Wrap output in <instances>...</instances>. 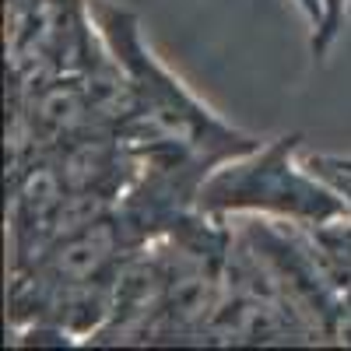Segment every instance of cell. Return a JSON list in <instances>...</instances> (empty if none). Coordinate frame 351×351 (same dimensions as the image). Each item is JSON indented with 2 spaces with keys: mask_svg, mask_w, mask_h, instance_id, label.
<instances>
[{
  "mask_svg": "<svg viewBox=\"0 0 351 351\" xmlns=\"http://www.w3.org/2000/svg\"><path fill=\"white\" fill-rule=\"evenodd\" d=\"M92 14L109 53L130 77L134 109L120 134L137 148V155L186 158L215 172L221 162L246 155L260 144L256 137L228 127L165 64H158L152 46L144 43L137 14L109 0H92Z\"/></svg>",
  "mask_w": 351,
  "mask_h": 351,
  "instance_id": "1",
  "label": "cell"
},
{
  "mask_svg": "<svg viewBox=\"0 0 351 351\" xmlns=\"http://www.w3.org/2000/svg\"><path fill=\"white\" fill-rule=\"evenodd\" d=\"M302 137L285 134L221 162L200 186L197 211L215 218H274L295 225H330L351 218L341 190L299 158Z\"/></svg>",
  "mask_w": 351,
  "mask_h": 351,
  "instance_id": "2",
  "label": "cell"
},
{
  "mask_svg": "<svg viewBox=\"0 0 351 351\" xmlns=\"http://www.w3.org/2000/svg\"><path fill=\"white\" fill-rule=\"evenodd\" d=\"M8 81L81 74L106 49L92 0H4Z\"/></svg>",
  "mask_w": 351,
  "mask_h": 351,
  "instance_id": "3",
  "label": "cell"
},
{
  "mask_svg": "<svg viewBox=\"0 0 351 351\" xmlns=\"http://www.w3.org/2000/svg\"><path fill=\"white\" fill-rule=\"evenodd\" d=\"M313 162H319V165H330V169H337V172H348L351 176V155H309Z\"/></svg>",
  "mask_w": 351,
  "mask_h": 351,
  "instance_id": "4",
  "label": "cell"
},
{
  "mask_svg": "<svg viewBox=\"0 0 351 351\" xmlns=\"http://www.w3.org/2000/svg\"><path fill=\"white\" fill-rule=\"evenodd\" d=\"M299 4L306 8V14H309L313 21H319V0H299Z\"/></svg>",
  "mask_w": 351,
  "mask_h": 351,
  "instance_id": "5",
  "label": "cell"
}]
</instances>
